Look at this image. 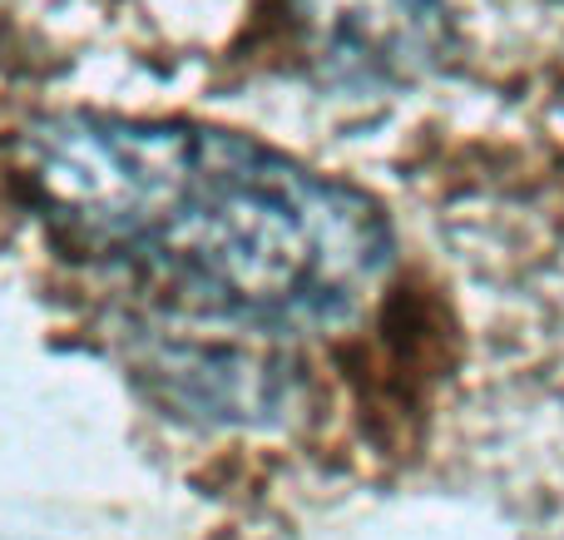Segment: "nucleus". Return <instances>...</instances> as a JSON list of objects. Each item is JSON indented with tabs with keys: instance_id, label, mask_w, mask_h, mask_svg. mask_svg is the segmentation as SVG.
I'll return each mask as SVG.
<instances>
[{
	"instance_id": "f257e3e1",
	"label": "nucleus",
	"mask_w": 564,
	"mask_h": 540,
	"mask_svg": "<svg viewBox=\"0 0 564 540\" xmlns=\"http://www.w3.org/2000/svg\"><path fill=\"white\" fill-rule=\"evenodd\" d=\"M10 164L69 248L228 323H347L391 268L377 198L238 129L55 109Z\"/></svg>"
},
{
	"instance_id": "f03ea898",
	"label": "nucleus",
	"mask_w": 564,
	"mask_h": 540,
	"mask_svg": "<svg viewBox=\"0 0 564 540\" xmlns=\"http://www.w3.org/2000/svg\"><path fill=\"white\" fill-rule=\"evenodd\" d=\"M292 45L317 85L397 95L456 50L446 0H282Z\"/></svg>"
}]
</instances>
